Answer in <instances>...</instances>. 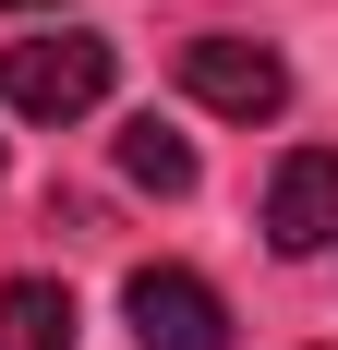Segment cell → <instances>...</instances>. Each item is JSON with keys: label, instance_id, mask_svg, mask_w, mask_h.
I'll use <instances>...</instances> for the list:
<instances>
[{"label": "cell", "instance_id": "6da1fadb", "mask_svg": "<svg viewBox=\"0 0 338 350\" xmlns=\"http://www.w3.org/2000/svg\"><path fill=\"white\" fill-rule=\"evenodd\" d=\"M109 36H12V49H0V97L25 109V121H85V109L109 97Z\"/></svg>", "mask_w": 338, "mask_h": 350}, {"label": "cell", "instance_id": "7a4b0ae2", "mask_svg": "<svg viewBox=\"0 0 338 350\" xmlns=\"http://www.w3.org/2000/svg\"><path fill=\"white\" fill-rule=\"evenodd\" d=\"M181 85H194V109H218V121H278V109H290V61H278L266 36H194V49H181Z\"/></svg>", "mask_w": 338, "mask_h": 350}, {"label": "cell", "instance_id": "3957f363", "mask_svg": "<svg viewBox=\"0 0 338 350\" xmlns=\"http://www.w3.org/2000/svg\"><path fill=\"white\" fill-rule=\"evenodd\" d=\"M121 314L145 350H230V302L194 278V266H133L121 278Z\"/></svg>", "mask_w": 338, "mask_h": 350}, {"label": "cell", "instance_id": "277c9868", "mask_svg": "<svg viewBox=\"0 0 338 350\" xmlns=\"http://www.w3.org/2000/svg\"><path fill=\"white\" fill-rule=\"evenodd\" d=\"M266 242L278 254H326L338 242V145H290L266 170Z\"/></svg>", "mask_w": 338, "mask_h": 350}, {"label": "cell", "instance_id": "5b68a950", "mask_svg": "<svg viewBox=\"0 0 338 350\" xmlns=\"http://www.w3.org/2000/svg\"><path fill=\"white\" fill-rule=\"evenodd\" d=\"M0 350H73V290L61 278H12L0 290Z\"/></svg>", "mask_w": 338, "mask_h": 350}, {"label": "cell", "instance_id": "8992f818", "mask_svg": "<svg viewBox=\"0 0 338 350\" xmlns=\"http://www.w3.org/2000/svg\"><path fill=\"white\" fill-rule=\"evenodd\" d=\"M121 181H133V193H194V145L157 133V121H133V133H121Z\"/></svg>", "mask_w": 338, "mask_h": 350}]
</instances>
